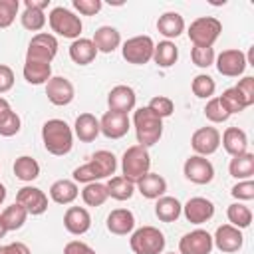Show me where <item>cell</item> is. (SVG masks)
Returning a JSON list of instances; mask_svg holds the SVG:
<instances>
[{
    "label": "cell",
    "mask_w": 254,
    "mask_h": 254,
    "mask_svg": "<svg viewBox=\"0 0 254 254\" xmlns=\"http://www.w3.org/2000/svg\"><path fill=\"white\" fill-rule=\"evenodd\" d=\"M73 181L75 183H83V185H89V183H95V181H99V175H97V171H95V167L87 161L85 165H79V167H75L73 169Z\"/></svg>",
    "instance_id": "46"
},
{
    "label": "cell",
    "mask_w": 254,
    "mask_h": 254,
    "mask_svg": "<svg viewBox=\"0 0 254 254\" xmlns=\"http://www.w3.org/2000/svg\"><path fill=\"white\" fill-rule=\"evenodd\" d=\"M183 214V204L175 196H161L155 202V216L161 222H175Z\"/></svg>",
    "instance_id": "29"
},
{
    "label": "cell",
    "mask_w": 254,
    "mask_h": 254,
    "mask_svg": "<svg viewBox=\"0 0 254 254\" xmlns=\"http://www.w3.org/2000/svg\"><path fill=\"white\" fill-rule=\"evenodd\" d=\"M14 87V71L10 65L0 64V93H6Z\"/></svg>",
    "instance_id": "50"
},
{
    "label": "cell",
    "mask_w": 254,
    "mask_h": 254,
    "mask_svg": "<svg viewBox=\"0 0 254 254\" xmlns=\"http://www.w3.org/2000/svg\"><path fill=\"white\" fill-rule=\"evenodd\" d=\"M12 111V107H10V103H8V99H4V97H0V119L4 117V115H8Z\"/></svg>",
    "instance_id": "54"
},
{
    "label": "cell",
    "mask_w": 254,
    "mask_h": 254,
    "mask_svg": "<svg viewBox=\"0 0 254 254\" xmlns=\"http://www.w3.org/2000/svg\"><path fill=\"white\" fill-rule=\"evenodd\" d=\"M212 248V236L202 228L187 232L179 240V254H210Z\"/></svg>",
    "instance_id": "12"
},
{
    "label": "cell",
    "mask_w": 254,
    "mask_h": 254,
    "mask_svg": "<svg viewBox=\"0 0 254 254\" xmlns=\"http://www.w3.org/2000/svg\"><path fill=\"white\" fill-rule=\"evenodd\" d=\"M79 194L77 183L71 179H60L50 187V198L58 204H71Z\"/></svg>",
    "instance_id": "24"
},
{
    "label": "cell",
    "mask_w": 254,
    "mask_h": 254,
    "mask_svg": "<svg viewBox=\"0 0 254 254\" xmlns=\"http://www.w3.org/2000/svg\"><path fill=\"white\" fill-rule=\"evenodd\" d=\"M222 32V24L218 18L214 16H200L194 22H190L189 26V40L192 42V46H200V48H212V44L218 40Z\"/></svg>",
    "instance_id": "4"
},
{
    "label": "cell",
    "mask_w": 254,
    "mask_h": 254,
    "mask_svg": "<svg viewBox=\"0 0 254 254\" xmlns=\"http://www.w3.org/2000/svg\"><path fill=\"white\" fill-rule=\"evenodd\" d=\"M190 147L200 157H208V155L216 153L218 147H220V133H218V129L210 127V125L196 129L192 133V137H190Z\"/></svg>",
    "instance_id": "10"
},
{
    "label": "cell",
    "mask_w": 254,
    "mask_h": 254,
    "mask_svg": "<svg viewBox=\"0 0 254 254\" xmlns=\"http://www.w3.org/2000/svg\"><path fill=\"white\" fill-rule=\"evenodd\" d=\"M129 127H131V121H129L127 113H119V111H111L109 109L99 119V131L107 139H121V137H125Z\"/></svg>",
    "instance_id": "16"
},
{
    "label": "cell",
    "mask_w": 254,
    "mask_h": 254,
    "mask_svg": "<svg viewBox=\"0 0 254 254\" xmlns=\"http://www.w3.org/2000/svg\"><path fill=\"white\" fill-rule=\"evenodd\" d=\"M4 200H6V187L0 183V204H2Z\"/></svg>",
    "instance_id": "56"
},
{
    "label": "cell",
    "mask_w": 254,
    "mask_h": 254,
    "mask_svg": "<svg viewBox=\"0 0 254 254\" xmlns=\"http://www.w3.org/2000/svg\"><path fill=\"white\" fill-rule=\"evenodd\" d=\"M91 42H93V46H95L97 52H101V54H111V52H115V50L119 48V44H121V34H119L113 26H99V28L95 30Z\"/></svg>",
    "instance_id": "23"
},
{
    "label": "cell",
    "mask_w": 254,
    "mask_h": 254,
    "mask_svg": "<svg viewBox=\"0 0 254 254\" xmlns=\"http://www.w3.org/2000/svg\"><path fill=\"white\" fill-rule=\"evenodd\" d=\"M107 230L111 234H117V236H125L129 232H133L135 228V216L131 210L127 208H115L107 214Z\"/></svg>",
    "instance_id": "21"
},
{
    "label": "cell",
    "mask_w": 254,
    "mask_h": 254,
    "mask_svg": "<svg viewBox=\"0 0 254 254\" xmlns=\"http://www.w3.org/2000/svg\"><path fill=\"white\" fill-rule=\"evenodd\" d=\"M218 99H220V103H222V107L226 109V113H228V115H232V113H242V111L246 109L244 99L240 97V93H238L234 87L224 89V91H222V95H220Z\"/></svg>",
    "instance_id": "39"
},
{
    "label": "cell",
    "mask_w": 254,
    "mask_h": 254,
    "mask_svg": "<svg viewBox=\"0 0 254 254\" xmlns=\"http://www.w3.org/2000/svg\"><path fill=\"white\" fill-rule=\"evenodd\" d=\"M24 79L32 85H42L48 83L52 77V65L50 64H42V62H26L24 64Z\"/></svg>",
    "instance_id": "31"
},
{
    "label": "cell",
    "mask_w": 254,
    "mask_h": 254,
    "mask_svg": "<svg viewBox=\"0 0 254 254\" xmlns=\"http://www.w3.org/2000/svg\"><path fill=\"white\" fill-rule=\"evenodd\" d=\"M153 50H155V42L151 36H133L127 42H123L121 56L127 64L143 65L153 60Z\"/></svg>",
    "instance_id": "7"
},
{
    "label": "cell",
    "mask_w": 254,
    "mask_h": 254,
    "mask_svg": "<svg viewBox=\"0 0 254 254\" xmlns=\"http://www.w3.org/2000/svg\"><path fill=\"white\" fill-rule=\"evenodd\" d=\"M147 107H149L157 117H161V119L173 115V111H175V103H173V99H169V97H165V95H155V97L149 101Z\"/></svg>",
    "instance_id": "44"
},
{
    "label": "cell",
    "mask_w": 254,
    "mask_h": 254,
    "mask_svg": "<svg viewBox=\"0 0 254 254\" xmlns=\"http://www.w3.org/2000/svg\"><path fill=\"white\" fill-rule=\"evenodd\" d=\"M46 95L50 99V103L58 105V107H64V105H69L75 97V89H73V83L67 79V77H62V75H54L50 77V81L46 83Z\"/></svg>",
    "instance_id": "13"
},
{
    "label": "cell",
    "mask_w": 254,
    "mask_h": 254,
    "mask_svg": "<svg viewBox=\"0 0 254 254\" xmlns=\"http://www.w3.org/2000/svg\"><path fill=\"white\" fill-rule=\"evenodd\" d=\"M24 6L26 8H32V10H46L50 6V0H24Z\"/></svg>",
    "instance_id": "53"
},
{
    "label": "cell",
    "mask_w": 254,
    "mask_h": 254,
    "mask_svg": "<svg viewBox=\"0 0 254 254\" xmlns=\"http://www.w3.org/2000/svg\"><path fill=\"white\" fill-rule=\"evenodd\" d=\"M137 103V95L135 89L129 85H115L109 93H107V105L111 111H119V113H129L135 109Z\"/></svg>",
    "instance_id": "18"
},
{
    "label": "cell",
    "mask_w": 254,
    "mask_h": 254,
    "mask_svg": "<svg viewBox=\"0 0 254 254\" xmlns=\"http://www.w3.org/2000/svg\"><path fill=\"white\" fill-rule=\"evenodd\" d=\"M167 254H175V252H167Z\"/></svg>",
    "instance_id": "57"
},
{
    "label": "cell",
    "mask_w": 254,
    "mask_h": 254,
    "mask_svg": "<svg viewBox=\"0 0 254 254\" xmlns=\"http://www.w3.org/2000/svg\"><path fill=\"white\" fill-rule=\"evenodd\" d=\"M179 60V48L171 42V40H163L159 44H155V50H153V62L159 65V67H171L175 65Z\"/></svg>",
    "instance_id": "30"
},
{
    "label": "cell",
    "mask_w": 254,
    "mask_h": 254,
    "mask_svg": "<svg viewBox=\"0 0 254 254\" xmlns=\"http://www.w3.org/2000/svg\"><path fill=\"white\" fill-rule=\"evenodd\" d=\"M22 127V119L16 111H10L0 119V135L2 137H14Z\"/></svg>",
    "instance_id": "45"
},
{
    "label": "cell",
    "mask_w": 254,
    "mask_h": 254,
    "mask_svg": "<svg viewBox=\"0 0 254 254\" xmlns=\"http://www.w3.org/2000/svg\"><path fill=\"white\" fill-rule=\"evenodd\" d=\"M81 198H83V202H85L87 206H101V204L109 198V194H107L105 185L99 183V181H95V183H89V185L83 187Z\"/></svg>",
    "instance_id": "37"
},
{
    "label": "cell",
    "mask_w": 254,
    "mask_h": 254,
    "mask_svg": "<svg viewBox=\"0 0 254 254\" xmlns=\"http://www.w3.org/2000/svg\"><path fill=\"white\" fill-rule=\"evenodd\" d=\"M16 202L22 204L32 216H40L48 210V194L38 187H22L16 194Z\"/></svg>",
    "instance_id": "14"
},
{
    "label": "cell",
    "mask_w": 254,
    "mask_h": 254,
    "mask_svg": "<svg viewBox=\"0 0 254 254\" xmlns=\"http://www.w3.org/2000/svg\"><path fill=\"white\" fill-rule=\"evenodd\" d=\"M20 2L18 0H0V30L10 28L18 16Z\"/></svg>",
    "instance_id": "42"
},
{
    "label": "cell",
    "mask_w": 254,
    "mask_h": 254,
    "mask_svg": "<svg viewBox=\"0 0 254 254\" xmlns=\"http://www.w3.org/2000/svg\"><path fill=\"white\" fill-rule=\"evenodd\" d=\"M135 189L149 200H157L161 196H165L167 192V181L159 175V173H147L143 179H139L135 183Z\"/></svg>",
    "instance_id": "20"
},
{
    "label": "cell",
    "mask_w": 254,
    "mask_h": 254,
    "mask_svg": "<svg viewBox=\"0 0 254 254\" xmlns=\"http://www.w3.org/2000/svg\"><path fill=\"white\" fill-rule=\"evenodd\" d=\"M234 89L240 93V97L244 99V103H246V107H250V105H254V77L252 75H246V77H242L236 85H234Z\"/></svg>",
    "instance_id": "47"
},
{
    "label": "cell",
    "mask_w": 254,
    "mask_h": 254,
    "mask_svg": "<svg viewBox=\"0 0 254 254\" xmlns=\"http://www.w3.org/2000/svg\"><path fill=\"white\" fill-rule=\"evenodd\" d=\"M71 6H73L79 14H83V16H95V14L101 10L103 2H101V0H73Z\"/></svg>",
    "instance_id": "49"
},
{
    "label": "cell",
    "mask_w": 254,
    "mask_h": 254,
    "mask_svg": "<svg viewBox=\"0 0 254 254\" xmlns=\"http://www.w3.org/2000/svg\"><path fill=\"white\" fill-rule=\"evenodd\" d=\"M216 69L218 73L226 75V77H238L244 73L246 65H248V60L244 56V52L240 50H224L216 56Z\"/></svg>",
    "instance_id": "11"
},
{
    "label": "cell",
    "mask_w": 254,
    "mask_h": 254,
    "mask_svg": "<svg viewBox=\"0 0 254 254\" xmlns=\"http://www.w3.org/2000/svg\"><path fill=\"white\" fill-rule=\"evenodd\" d=\"M228 173H230V177H234L238 181L252 179V175H254V155L246 151L242 155L232 157L230 163H228Z\"/></svg>",
    "instance_id": "28"
},
{
    "label": "cell",
    "mask_w": 254,
    "mask_h": 254,
    "mask_svg": "<svg viewBox=\"0 0 254 254\" xmlns=\"http://www.w3.org/2000/svg\"><path fill=\"white\" fill-rule=\"evenodd\" d=\"M204 117L210 121V123H224L230 115L226 113V109L222 107V103H220V99L218 97H210L208 101H206V105H204Z\"/></svg>",
    "instance_id": "41"
},
{
    "label": "cell",
    "mask_w": 254,
    "mask_h": 254,
    "mask_svg": "<svg viewBox=\"0 0 254 254\" xmlns=\"http://www.w3.org/2000/svg\"><path fill=\"white\" fill-rule=\"evenodd\" d=\"M64 254H97V252L81 240H71L64 246Z\"/></svg>",
    "instance_id": "51"
},
{
    "label": "cell",
    "mask_w": 254,
    "mask_h": 254,
    "mask_svg": "<svg viewBox=\"0 0 254 254\" xmlns=\"http://www.w3.org/2000/svg\"><path fill=\"white\" fill-rule=\"evenodd\" d=\"M73 133L79 141L83 143H91L97 139V135L101 133L99 131V119L93 115V113H79L75 117V123H73Z\"/></svg>",
    "instance_id": "22"
},
{
    "label": "cell",
    "mask_w": 254,
    "mask_h": 254,
    "mask_svg": "<svg viewBox=\"0 0 254 254\" xmlns=\"http://www.w3.org/2000/svg\"><path fill=\"white\" fill-rule=\"evenodd\" d=\"M89 163L95 167V171H97L99 179H107V177L111 179V175H115L117 159H115V155H113L111 151H105V149L95 151V153L91 155Z\"/></svg>",
    "instance_id": "32"
},
{
    "label": "cell",
    "mask_w": 254,
    "mask_h": 254,
    "mask_svg": "<svg viewBox=\"0 0 254 254\" xmlns=\"http://www.w3.org/2000/svg\"><path fill=\"white\" fill-rule=\"evenodd\" d=\"M226 216H228V222L236 228H248L250 222H252V210L242 204V202H232L228 208H226Z\"/></svg>",
    "instance_id": "36"
},
{
    "label": "cell",
    "mask_w": 254,
    "mask_h": 254,
    "mask_svg": "<svg viewBox=\"0 0 254 254\" xmlns=\"http://www.w3.org/2000/svg\"><path fill=\"white\" fill-rule=\"evenodd\" d=\"M0 254H30V248L24 242H10L0 246Z\"/></svg>",
    "instance_id": "52"
},
{
    "label": "cell",
    "mask_w": 254,
    "mask_h": 254,
    "mask_svg": "<svg viewBox=\"0 0 254 254\" xmlns=\"http://www.w3.org/2000/svg\"><path fill=\"white\" fill-rule=\"evenodd\" d=\"M230 194H232L236 200H252V198H254V181H252V179L238 181V183L230 189Z\"/></svg>",
    "instance_id": "48"
},
{
    "label": "cell",
    "mask_w": 254,
    "mask_h": 254,
    "mask_svg": "<svg viewBox=\"0 0 254 254\" xmlns=\"http://www.w3.org/2000/svg\"><path fill=\"white\" fill-rule=\"evenodd\" d=\"M244 244V236H242V230L232 226V224H222L216 228L214 236H212V246H216L220 252L224 254H232V252H238Z\"/></svg>",
    "instance_id": "15"
},
{
    "label": "cell",
    "mask_w": 254,
    "mask_h": 254,
    "mask_svg": "<svg viewBox=\"0 0 254 254\" xmlns=\"http://www.w3.org/2000/svg\"><path fill=\"white\" fill-rule=\"evenodd\" d=\"M58 54V40L54 34L40 32L36 34L26 50V62H42V64H52V60Z\"/></svg>",
    "instance_id": "8"
},
{
    "label": "cell",
    "mask_w": 254,
    "mask_h": 254,
    "mask_svg": "<svg viewBox=\"0 0 254 254\" xmlns=\"http://www.w3.org/2000/svg\"><path fill=\"white\" fill-rule=\"evenodd\" d=\"M14 175L24 183H32L40 177V163L30 155H22L14 161Z\"/></svg>",
    "instance_id": "33"
},
{
    "label": "cell",
    "mask_w": 254,
    "mask_h": 254,
    "mask_svg": "<svg viewBox=\"0 0 254 254\" xmlns=\"http://www.w3.org/2000/svg\"><path fill=\"white\" fill-rule=\"evenodd\" d=\"M183 214L190 224H204L214 216V204L204 196H192L183 204Z\"/></svg>",
    "instance_id": "17"
},
{
    "label": "cell",
    "mask_w": 254,
    "mask_h": 254,
    "mask_svg": "<svg viewBox=\"0 0 254 254\" xmlns=\"http://www.w3.org/2000/svg\"><path fill=\"white\" fill-rule=\"evenodd\" d=\"M0 216H2V220H4V224L8 228V232H10V230H20L24 226V222L28 218V212H26V208L22 204L14 202V204L6 206Z\"/></svg>",
    "instance_id": "35"
},
{
    "label": "cell",
    "mask_w": 254,
    "mask_h": 254,
    "mask_svg": "<svg viewBox=\"0 0 254 254\" xmlns=\"http://www.w3.org/2000/svg\"><path fill=\"white\" fill-rule=\"evenodd\" d=\"M157 30L161 36H165L167 40L171 38H179L185 32V18L179 12H165L159 16L157 20Z\"/></svg>",
    "instance_id": "25"
},
{
    "label": "cell",
    "mask_w": 254,
    "mask_h": 254,
    "mask_svg": "<svg viewBox=\"0 0 254 254\" xmlns=\"http://www.w3.org/2000/svg\"><path fill=\"white\" fill-rule=\"evenodd\" d=\"M64 226L69 234L81 236L91 228V214L83 206H69L64 214Z\"/></svg>",
    "instance_id": "19"
},
{
    "label": "cell",
    "mask_w": 254,
    "mask_h": 254,
    "mask_svg": "<svg viewBox=\"0 0 254 254\" xmlns=\"http://www.w3.org/2000/svg\"><path fill=\"white\" fill-rule=\"evenodd\" d=\"M95 56H97V50H95V46L89 38H77L69 44V58L77 65L91 64L95 60Z\"/></svg>",
    "instance_id": "26"
},
{
    "label": "cell",
    "mask_w": 254,
    "mask_h": 254,
    "mask_svg": "<svg viewBox=\"0 0 254 254\" xmlns=\"http://www.w3.org/2000/svg\"><path fill=\"white\" fill-rule=\"evenodd\" d=\"M129 246L135 254H161L165 250V234L155 226H141L133 230Z\"/></svg>",
    "instance_id": "5"
},
{
    "label": "cell",
    "mask_w": 254,
    "mask_h": 254,
    "mask_svg": "<svg viewBox=\"0 0 254 254\" xmlns=\"http://www.w3.org/2000/svg\"><path fill=\"white\" fill-rule=\"evenodd\" d=\"M42 143L50 155L64 157L73 147V131L64 119H48L42 125Z\"/></svg>",
    "instance_id": "1"
},
{
    "label": "cell",
    "mask_w": 254,
    "mask_h": 254,
    "mask_svg": "<svg viewBox=\"0 0 254 254\" xmlns=\"http://www.w3.org/2000/svg\"><path fill=\"white\" fill-rule=\"evenodd\" d=\"M185 179L194 185H208L214 179V167L206 157L190 155L183 165Z\"/></svg>",
    "instance_id": "9"
},
{
    "label": "cell",
    "mask_w": 254,
    "mask_h": 254,
    "mask_svg": "<svg viewBox=\"0 0 254 254\" xmlns=\"http://www.w3.org/2000/svg\"><path fill=\"white\" fill-rule=\"evenodd\" d=\"M105 189H107V194L115 200H129L135 192V185L131 181H127L123 175L121 177H111L107 181Z\"/></svg>",
    "instance_id": "34"
},
{
    "label": "cell",
    "mask_w": 254,
    "mask_h": 254,
    "mask_svg": "<svg viewBox=\"0 0 254 254\" xmlns=\"http://www.w3.org/2000/svg\"><path fill=\"white\" fill-rule=\"evenodd\" d=\"M48 22H50V28L54 34L58 36H64V38H69V40H77L81 30H83V24L79 20L77 14H73L71 10L64 8V6H56L50 16H48Z\"/></svg>",
    "instance_id": "6"
},
{
    "label": "cell",
    "mask_w": 254,
    "mask_h": 254,
    "mask_svg": "<svg viewBox=\"0 0 254 254\" xmlns=\"http://www.w3.org/2000/svg\"><path fill=\"white\" fill-rule=\"evenodd\" d=\"M190 89H192V93H194L196 97H200V99H210V97L214 95V91H216V83H214V79H212L210 75L198 73V75L192 77Z\"/></svg>",
    "instance_id": "38"
},
{
    "label": "cell",
    "mask_w": 254,
    "mask_h": 254,
    "mask_svg": "<svg viewBox=\"0 0 254 254\" xmlns=\"http://www.w3.org/2000/svg\"><path fill=\"white\" fill-rule=\"evenodd\" d=\"M133 127H135V135H137V145L143 147H153L155 143H159L161 135H163V119L157 117L149 107H139L133 113Z\"/></svg>",
    "instance_id": "2"
},
{
    "label": "cell",
    "mask_w": 254,
    "mask_h": 254,
    "mask_svg": "<svg viewBox=\"0 0 254 254\" xmlns=\"http://www.w3.org/2000/svg\"><path fill=\"white\" fill-rule=\"evenodd\" d=\"M6 232H8V228H6V224H4V220H2V216H0V238H4Z\"/></svg>",
    "instance_id": "55"
},
{
    "label": "cell",
    "mask_w": 254,
    "mask_h": 254,
    "mask_svg": "<svg viewBox=\"0 0 254 254\" xmlns=\"http://www.w3.org/2000/svg\"><path fill=\"white\" fill-rule=\"evenodd\" d=\"M20 22L26 30L30 32H40L44 26H46V14L42 10H32V8H24L22 16H20Z\"/></svg>",
    "instance_id": "40"
},
{
    "label": "cell",
    "mask_w": 254,
    "mask_h": 254,
    "mask_svg": "<svg viewBox=\"0 0 254 254\" xmlns=\"http://www.w3.org/2000/svg\"><path fill=\"white\" fill-rule=\"evenodd\" d=\"M151 169V155L147 151V147L143 145H131L125 153H123V159H121V171H123V177L127 181H131L133 185L143 179Z\"/></svg>",
    "instance_id": "3"
},
{
    "label": "cell",
    "mask_w": 254,
    "mask_h": 254,
    "mask_svg": "<svg viewBox=\"0 0 254 254\" xmlns=\"http://www.w3.org/2000/svg\"><path fill=\"white\" fill-rule=\"evenodd\" d=\"M190 60L196 67H210L216 60V54H214V48H200V46H194L190 50Z\"/></svg>",
    "instance_id": "43"
},
{
    "label": "cell",
    "mask_w": 254,
    "mask_h": 254,
    "mask_svg": "<svg viewBox=\"0 0 254 254\" xmlns=\"http://www.w3.org/2000/svg\"><path fill=\"white\" fill-rule=\"evenodd\" d=\"M222 147L228 155L236 157L248 151V137L240 127H228L222 133Z\"/></svg>",
    "instance_id": "27"
}]
</instances>
